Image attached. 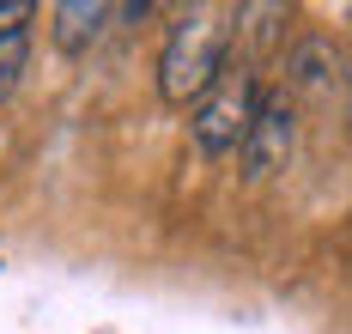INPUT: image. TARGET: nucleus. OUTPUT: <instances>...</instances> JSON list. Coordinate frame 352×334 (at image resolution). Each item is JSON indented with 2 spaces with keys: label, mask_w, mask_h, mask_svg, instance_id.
Masks as SVG:
<instances>
[{
  "label": "nucleus",
  "mask_w": 352,
  "mask_h": 334,
  "mask_svg": "<svg viewBox=\"0 0 352 334\" xmlns=\"http://www.w3.org/2000/svg\"><path fill=\"white\" fill-rule=\"evenodd\" d=\"M237 43V6H188L176 12L170 37L158 49V98L164 104H201L219 74L231 67Z\"/></svg>",
  "instance_id": "obj_1"
},
{
  "label": "nucleus",
  "mask_w": 352,
  "mask_h": 334,
  "mask_svg": "<svg viewBox=\"0 0 352 334\" xmlns=\"http://www.w3.org/2000/svg\"><path fill=\"white\" fill-rule=\"evenodd\" d=\"M267 104V91H261V67L255 61H231L219 85H212L207 98L195 104L188 115V134H195V152H207V158H225V152H243L249 128H255V115Z\"/></svg>",
  "instance_id": "obj_2"
},
{
  "label": "nucleus",
  "mask_w": 352,
  "mask_h": 334,
  "mask_svg": "<svg viewBox=\"0 0 352 334\" xmlns=\"http://www.w3.org/2000/svg\"><path fill=\"white\" fill-rule=\"evenodd\" d=\"M292 146H298V98L292 91H267V104H261V115H255V128L243 140V177L261 183V177L285 170Z\"/></svg>",
  "instance_id": "obj_3"
},
{
  "label": "nucleus",
  "mask_w": 352,
  "mask_h": 334,
  "mask_svg": "<svg viewBox=\"0 0 352 334\" xmlns=\"http://www.w3.org/2000/svg\"><path fill=\"white\" fill-rule=\"evenodd\" d=\"M109 19H116V6H104V0H61L55 6V49L61 55H85L109 31Z\"/></svg>",
  "instance_id": "obj_4"
},
{
  "label": "nucleus",
  "mask_w": 352,
  "mask_h": 334,
  "mask_svg": "<svg viewBox=\"0 0 352 334\" xmlns=\"http://www.w3.org/2000/svg\"><path fill=\"white\" fill-rule=\"evenodd\" d=\"M334 67H340L334 43L310 37V43L292 49V61H285V85H292V91H328V85H334Z\"/></svg>",
  "instance_id": "obj_5"
},
{
  "label": "nucleus",
  "mask_w": 352,
  "mask_h": 334,
  "mask_svg": "<svg viewBox=\"0 0 352 334\" xmlns=\"http://www.w3.org/2000/svg\"><path fill=\"white\" fill-rule=\"evenodd\" d=\"M25 67H31V31H0V110L19 91Z\"/></svg>",
  "instance_id": "obj_6"
},
{
  "label": "nucleus",
  "mask_w": 352,
  "mask_h": 334,
  "mask_svg": "<svg viewBox=\"0 0 352 334\" xmlns=\"http://www.w3.org/2000/svg\"><path fill=\"white\" fill-rule=\"evenodd\" d=\"M36 6L31 0H0V31H25V19H31Z\"/></svg>",
  "instance_id": "obj_7"
}]
</instances>
